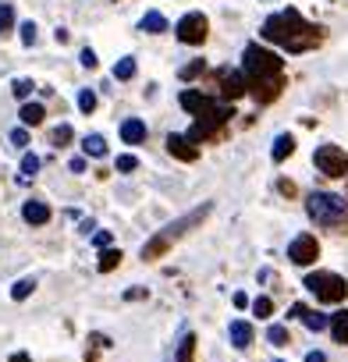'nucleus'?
<instances>
[{"label":"nucleus","instance_id":"obj_30","mask_svg":"<svg viewBox=\"0 0 348 362\" xmlns=\"http://www.w3.org/2000/svg\"><path fill=\"white\" fill-rule=\"evenodd\" d=\"M267 341H270V344H288V327L274 323V327L267 330Z\"/></svg>","mask_w":348,"mask_h":362},{"label":"nucleus","instance_id":"obj_16","mask_svg":"<svg viewBox=\"0 0 348 362\" xmlns=\"http://www.w3.org/2000/svg\"><path fill=\"white\" fill-rule=\"evenodd\" d=\"M295 153V135H288V132H281L277 139H274V149H270V156H274V163H281V160H288Z\"/></svg>","mask_w":348,"mask_h":362},{"label":"nucleus","instance_id":"obj_1","mask_svg":"<svg viewBox=\"0 0 348 362\" xmlns=\"http://www.w3.org/2000/svg\"><path fill=\"white\" fill-rule=\"evenodd\" d=\"M242 71H245V78H249V93H253L260 103H274V100L281 96V89H284V61H281L274 50H267V47H260V43L245 47V54H242Z\"/></svg>","mask_w":348,"mask_h":362},{"label":"nucleus","instance_id":"obj_28","mask_svg":"<svg viewBox=\"0 0 348 362\" xmlns=\"http://www.w3.org/2000/svg\"><path fill=\"white\" fill-rule=\"evenodd\" d=\"M71 135H75V132H71V124H61V128H54V132H50V142H54V146H68V142H71Z\"/></svg>","mask_w":348,"mask_h":362},{"label":"nucleus","instance_id":"obj_13","mask_svg":"<svg viewBox=\"0 0 348 362\" xmlns=\"http://www.w3.org/2000/svg\"><path fill=\"white\" fill-rule=\"evenodd\" d=\"M291 316H295V320H302L309 330H327V327H330V316H323V313H316V309H306L302 302H298V305H291Z\"/></svg>","mask_w":348,"mask_h":362},{"label":"nucleus","instance_id":"obj_5","mask_svg":"<svg viewBox=\"0 0 348 362\" xmlns=\"http://www.w3.org/2000/svg\"><path fill=\"white\" fill-rule=\"evenodd\" d=\"M306 288L316 295V302H327V305L344 302V295H348V281H344L341 274H330V270L306 274Z\"/></svg>","mask_w":348,"mask_h":362},{"label":"nucleus","instance_id":"obj_37","mask_svg":"<svg viewBox=\"0 0 348 362\" xmlns=\"http://www.w3.org/2000/svg\"><path fill=\"white\" fill-rule=\"evenodd\" d=\"M11 142H15V146H29V132H25V128H15V132H11Z\"/></svg>","mask_w":348,"mask_h":362},{"label":"nucleus","instance_id":"obj_27","mask_svg":"<svg viewBox=\"0 0 348 362\" xmlns=\"http://www.w3.org/2000/svg\"><path fill=\"white\" fill-rule=\"evenodd\" d=\"M79 110H82V114H93V110H96V93H93V89H82V93H79Z\"/></svg>","mask_w":348,"mask_h":362},{"label":"nucleus","instance_id":"obj_33","mask_svg":"<svg viewBox=\"0 0 348 362\" xmlns=\"http://www.w3.org/2000/svg\"><path fill=\"white\" fill-rule=\"evenodd\" d=\"M253 313H256V316H270V313H274V302H270L267 295H260V298L253 302Z\"/></svg>","mask_w":348,"mask_h":362},{"label":"nucleus","instance_id":"obj_21","mask_svg":"<svg viewBox=\"0 0 348 362\" xmlns=\"http://www.w3.org/2000/svg\"><path fill=\"white\" fill-rule=\"evenodd\" d=\"M82 149H86V156H107V139L103 135H86L82 139Z\"/></svg>","mask_w":348,"mask_h":362},{"label":"nucleus","instance_id":"obj_42","mask_svg":"<svg viewBox=\"0 0 348 362\" xmlns=\"http://www.w3.org/2000/svg\"><path fill=\"white\" fill-rule=\"evenodd\" d=\"M306 362H327V355H323V351H309Z\"/></svg>","mask_w":348,"mask_h":362},{"label":"nucleus","instance_id":"obj_6","mask_svg":"<svg viewBox=\"0 0 348 362\" xmlns=\"http://www.w3.org/2000/svg\"><path fill=\"white\" fill-rule=\"evenodd\" d=\"M235 117V110H231V103H221V107H214L210 114H203V117H196V124H192V132H189V139L199 146V142H210V139H217L221 132H224V124Z\"/></svg>","mask_w":348,"mask_h":362},{"label":"nucleus","instance_id":"obj_17","mask_svg":"<svg viewBox=\"0 0 348 362\" xmlns=\"http://www.w3.org/2000/svg\"><path fill=\"white\" fill-rule=\"evenodd\" d=\"M18 117H22V124H25V128H36V124H43L47 110H43V103H22Z\"/></svg>","mask_w":348,"mask_h":362},{"label":"nucleus","instance_id":"obj_32","mask_svg":"<svg viewBox=\"0 0 348 362\" xmlns=\"http://www.w3.org/2000/svg\"><path fill=\"white\" fill-rule=\"evenodd\" d=\"M40 170V156L36 153H25L22 156V177H29V174H36Z\"/></svg>","mask_w":348,"mask_h":362},{"label":"nucleus","instance_id":"obj_3","mask_svg":"<svg viewBox=\"0 0 348 362\" xmlns=\"http://www.w3.org/2000/svg\"><path fill=\"white\" fill-rule=\"evenodd\" d=\"M210 210H214V206H210V203H203V206H196L192 214L178 217L174 224L160 228V231H156V235H153V238H149V242L142 245V259H146V263L160 259V256H163V252H167V249H170L174 242H182V238H185V235H189L192 228H199V224H203V221L210 217Z\"/></svg>","mask_w":348,"mask_h":362},{"label":"nucleus","instance_id":"obj_12","mask_svg":"<svg viewBox=\"0 0 348 362\" xmlns=\"http://www.w3.org/2000/svg\"><path fill=\"white\" fill-rule=\"evenodd\" d=\"M167 153L178 156V160H185V163H192V160L199 156V146H196L189 135H174V132H170V135H167Z\"/></svg>","mask_w":348,"mask_h":362},{"label":"nucleus","instance_id":"obj_43","mask_svg":"<svg viewBox=\"0 0 348 362\" xmlns=\"http://www.w3.org/2000/svg\"><path fill=\"white\" fill-rule=\"evenodd\" d=\"M11 362H33V358H29L25 351H18V355H11Z\"/></svg>","mask_w":348,"mask_h":362},{"label":"nucleus","instance_id":"obj_29","mask_svg":"<svg viewBox=\"0 0 348 362\" xmlns=\"http://www.w3.org/2000/svg\"><path fill=\"white\" fill-rule=\"evenodd\" d=\"M33 89H36V86H33L29 78H15V82H11V93H15L18 100H29V93H33Z\"/></svg>","mask_w":348,"mask_h":362},{"label":"nucleus","instance_id":"obj_8","mask_svg":"<svg viewBox=\"0 0 348 362\" xmlns=\"http://www.w3.org/2000/svg\"><path fill=\"white\" fill-rule=\"evenodd\" d=\"M313 163H316V170L327 174V177H344V174H348V153H344L341 146H320V149L313 153Z\"/></svg>","mask_w":348,"mask_h":362},{"label":"nucleus","instance_id":"obj_18","mask_svg":"<svg viewBox=\"0 0 348 362\" xmlns=\"http://www.w3.org/2000/svg\"><path fill=\"white\" fill-rule=\"evenodd\" d=\"M228 334H231V344H235V348H249V344H253V327H249L245 320H235Z\"/></svg>","mask_w":348,"mask_h":362},{"label":"nucleus","instance_id":"obj_25","mask_svg":"<svg viewBox=\"0 0 348 362\" xmlns=\"http://www.w3.org/2000/svg\"><path fill=\"white\" fill-rule=\"evenodd\" d=\"M11 25H15V4H0V36L11 33Z\"/></svg>","mask_w":348,"mask_h":362},{"label":"nucleus","instance_id":"obj_40","mask_svg":"<svg viewBox=\"0 0 348 362\" xmlns=\"http://www.w3.org/2000/svg\"><path fill=\"white\" fill-rule=\"evenodd\" d=\"M124 298L135 302V298H146V291H142V288H132V291H124Z\"/></svg>","mask_w":348,"mask_h":362},{"label":"nucleus","instance_id":"obj_7","mask_svg":"<svg viewBox=\"0 0 348 362\" xmlns=\"http://www.w3.org/2000/svg\"><path fill=\"white\" fill-rule=\"evenodd\" d=\"M207 33H210V22H207L203 11H189V15L178 18V25H174V36H178L185 47H199V43H207Z\"/></svg>","mask_w":348,"mask_h":362},{"label":"nucleus","instance_id":"obj_38","mask_svg":"<svg viewBox=\"0 0 348 362\" xmlns=\"http://www.w3.org/2000/svg\"><path fill=\"white\" fill-rule=\"evenodd\" d=\"M79 61H82V64H86V68H96V64H100V61H96V54H93V50H89V47H86V50H82V57H79Z\"/></svg>","mask_w":348,"mask_h":362},{"label":"nucleus","instance_id":"obj_39","mask_svg":"<svg viewBox=\"0 0 348 362\" xmlns=\"http://www.w3.org/2000/svg\"><path fill=\"white\" fill-rule=\"evenodd\" d=\"M68 167H71V170H75V174H82V170H86V160H82V156H75V160H71V163H68Z\"/></svg>","mask_w":348,"mask_h":362},{"label":"nucleus","instance_id":"obj_4","mask_svg":"<svg viewBox=\"0 0 348 362\" xmlns=\"http://www.w3.org/2000/svg\"><path fill=\"white\" fill-rule=\"evenodd\" d=\"M306 210L309 217L320 224V228H348V203L341 196H330V192H313L306 199Z\"/></svg>","mask_w":348,"mask_h":362},{"label":"nucleus","instance_id":"obj_15","mask_svg":"<svg viewBox=\"0 0 348 362\" xmlns=\"http://www.w3.org/2000/svg\"><path fill=\"white\" fill-rule=\"evenodd\" d=\"M121 139H124L128 146H139V142L146 139V121H139V117H128V121L121 124Z\"/></svg>","mask_w":348,"mask_h":362},{"label":"nucleus","instance_id":"obj_19","mask_svg":"<svg viewBox=\"0 0 348 362\" xmlns=\"http://www.w3.org/2000/svg\"><path fill=\"white\" fill-rule=\"evenodd\" d=\"M330 334H334L337 344H348V309H337L330 316Z\"/></svg>","mask_w":348,"mask_h":362},{"label":"nucleus","instance_id":"obj_36","mask_svg":"<svg viewBox=\"0 0 348 362\" xmlns=\"http://www.w3.org/2000/svg\"><path fill=\"white\" fill-rule=\"evenodd\" d=\"M93 245L96 249H110V231H96L93 235Z\"/></svg>","mask_w":348,"mask_h":362},{"label":"nucleus","instance_id":"obj_10","mask_svg":"<svg viewBox=\"0 0 348 362\" xmlns=\"http://www.w3.org/2000/svg\"><path fill=\"white\" fill-rule=\"evenodd\" d=\"M249 93V78H245V71H221V96L224 100H238V96H245Z\"/></svg>","mask_w":348,"mask_h":362},{"label":"nucleus","instance_id":"obj_31","mask_svg":"<svg viewBox=\"0 0 348 362\" xmlns=\"http://www.w3.org/2000/svg\"><path fill=\"white\" fill-rule=\"evenodd\" d=\"M192 351H196V337L185 334V341H182V348H178V362H192Z\"/></svg>","mask_w":348,"mask_h":362},{"label":"nucleus","instance_id":"obj_22","mask_svg":"<svg viewBox=\"0 0 348 362\" xmlns=\"http://www.w3.org/2000/svg\"><path fill=\"white\" fill-rule=\"evenodd\" d=\"M114 78H117V82L135 78V57H121V61L114 64Z\"/></svg>","mask_w":348,"mask_h":362},{"label":"nucleus","instance_id":"obj_14","mask_svg":"<svg viewBox=\"0 0 348 362\" xmlns=\"http://www.w3.org/2000/svg\"><path fill=\"white\" fill-rule=\"evenodd\" d=\"M22 217H25V224H47L50 221V206L47 203H40V199H29L25 206H22Z\"/></svg>","mask_w":348,"mask_h":362},{"label":"nucleus","instance_id":"obj_20","mask_svg":"<svg viewBox=\"0 0 348 362\" xmlns=\"http://www.w3.org/2000/svg\"><path fill=\"white\" fill-rule=\"evenodd\" d=\"M139 29H142V33H167V18H163L160 11H146L142 22H139Z\"/></svg>","mask_w":348,"mask_h":362},{"label":"nucleus","instance_id":"obj_9","mask_svg":"<svg viewBox=\"0 0 348 362\" xmlns=\"http://www.w3.org/2000/svg\"><path fill=\"white\" fill-rule=\"evenodd\" d=\"M316 256H320V245H316L313 235H298V238H291V245H288V259H291L295 267H313Z\"/></svg>","mask_w":348,"mask_h":362},{"label":"nucleus","instance_id":"obj_23","mask_svg":"<svg viewBox=\"0 0 348 362\" xmlns=\"http://www.w3.org/2000/svg\"><path fill=\"white\" fill-rule=\"evenodd\" d=\"M121 263V249H103L100 252V274H110Z\"/></svg>","mask_w":348,"mask_h":362},{"label":"nucleus","instance_id":"obj_11","mask_svg":"<svg viewBox=\"0 0 348 362\" xmlns=\"http://www.w3.org/2000/svg\"><path fill=\"white\" fill-rule=\"evenodd\" d=\"M178 103H182V110H189V114H196V117H203V114H210V110L217 107L203 89H185V93L178 96Z\"/></svg>","mask_w":348,"mask_h":362},{"label":"nucleus","instance_id":"obj_26","mask_svg":"<svg viewBox=\"0 0 348 362\" xmlns=\"http://www.w3.org/2000/svg\"><path fill=\"white\" fill-rule=\"evenodd\" d=\"M203 71H207V64H203V61H192V64H185L178 75H182V82H192V78H199Z\"/></svg>","mask_w":348,"mask_h":362},{"label":"nucleus","instance_id":"obj_35","mask_svg":"<svg viewBox=\"0 0 348 362\" xmlns=\"http://www.w3.org/2000/svg\"><path fill=\"white\" fill-rule=\"evenodd\" d=\"M135 167H139V160H135L132 153H124V156H117V170H124V174H128V170H135Z\"/></svg>","mask_w":348,"mask_h":362},{"label":"nucleus","instance_id":"obj_2","mask_svg":"<svg viewBox=\"0 0 348 362\" xmlns=\"http://www.w3.org/2000/svg\"><path fill=\"white\" fill-rule=\"evenodd\" d=\"M260 36H263L267 43L284 47L288 54H306V50H313V47H320V43H323V29H320V25H309L295 8L270 15V18L263 22Z\"/></svg>","mask_w":348,"mask_h":362},{"label":"nucleus","instance_id":"obj_34","mask_svg":"<svg viewBox=\"0 0 348 362\" xmlns=\"http://www.w3.org/2000/svg\"><path fill=\"white\" fill-rule=\"evenodd\" d=\"M22 43H25V47L36 43V22H25V25H22Z\"/></svg>","mask_w":348,"mask_h":362},{"label":"nucleus","instance_id":"obj_41","mask_svg":"<svg viewBox=\"0 0 348 362\" xmlns=\"http://www.w3.org/2000/svg\"><path fill=\"white\" fill-rule=\"evenodd\" d=\"M277 189H281L284 196H295V185H291V181H277Z\"/></svg>","mask_w":348,"mask_h":362},{"label":"nucleus","instance_id":"obj_24","mask_svg":"<svg viewBox=\"0 0 348 362\" xmlns=\"http://www.w3.org/2000/svg\"><path fill=\"white\" fill-rule=\"evenodd\" d=\"M33 291H36V281H33V277H22V281L11 288V298H15V302H25Z\"/></svg>","mask_w":348,"mask_h":362}]
</instances>
